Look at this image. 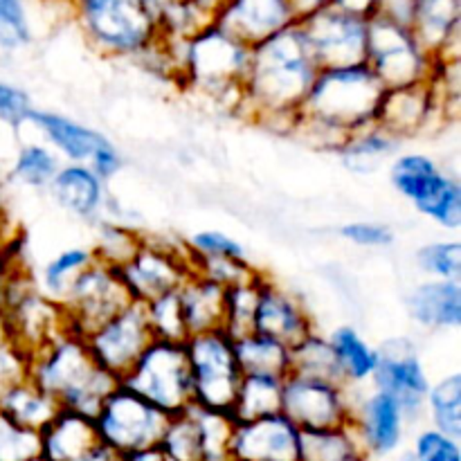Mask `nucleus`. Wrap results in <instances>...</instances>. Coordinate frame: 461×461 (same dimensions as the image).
Returning <instances> with one entry per match:
<instances>
[{
	"label": "nucleus",
	"mask_w": 461,
	"mask_h": 461,
	"mask_svg": "<svg viewBox=\"0 0 461 461\" xmlns=\"http://www.w3.org/2000/svg\"><path fill=\"white\" fill-rule=\"evenodd\" d=\"M322 70L300 25H293L250 48L243 79L241 115L261 126L291 135L297 115Z\"/></svg>",
	"instance_id": "obj_1"
},
{
	"label": "nucleus",
	"mask_w": 461,
	"mask_h": 461,
	"mask_svg": "<svg viewBox=\"0 0 461 461\" xmlns=\"http://www.w3.org/2000/svg\"><path fill=\"white\" fill-rule=\"evenodd\" d=\"M383 95L385 86L367 63L322 68L302 104L291 135L315 149L338 153L347 135L376 124Z\"/></svg>",
	"instance_id": "obj_2"
},
{
	"label": "nucleus",
	"mask_w": 461,
	"mask_h": 461,
	"mask_svg": "<svg viewBox=\"0 0 461 461\" xmlns=\"http://www.w3.org/2000/svg\"><path fill=\"white\" fill-rule=\"evenodd\" d=\"M27 378L52 396L61 410L90 419H95L108 394L120 385L95 363L84 338L70 331L32 354Z\"/></svg>",
	"instance_id": "obj_3"
},
{
	"label": "nucleus",
	"mask_w": 461,
	"mask_h": 461,
	"mask_svg": "<svg viewBox=\"0 0 461 461\" xmlns=\"http://www.w3.org/2000/svg\"><path fill=\"white\" fill-rule=\"evenodd\" d=\"M248 66L250 45L234 39L216 23H210L205 30L183 43L176 84L207 95L241 115Z\"/></svg>",
	"instance_id": "obj_4"
},
{
	"label": "nucleus",
	"mask_w": 461,
	"mask_h": 461,
	"mask_svg": "<svg viewBox=\"0 0 461 461\" xmlns=\"http://www.w3.org/2000/svg\"><path fill=\"white\" fill-rule=\"evenodd\" d=\"M86 43L106 59H140L160 41L140 0H63Z\"/></svg>",
	"instance_id": "obj_5"
},
{
	"label": "nucleus",
	"mask_w": 461,
	"mask_h": 461,
	"mask_svg": "<svg viewBox=\"0 0 461 461\" xmlns=\"http://www.w3.org/2000/svg\"><path fill=\"white\" fill-rule=\"evenodd\" d=\"M437 61L439 59L419 41L410 25L378 14L369 18L365 63L385 90L430 84Z\"/></svg>",
	"instance_id": "obj_6"
},
{
	"label": "nucleus",
	"mask_w": 461,
	"mask_h": 461,
	"mask_svg": "<svg viewBox=\"0 0 461 461\" xmlns=\"http://www.w3.org/2000/svg\"><path fill=\"white\" fill-rule=\"evenodd\" d=\"M167 417L183 414L194 405L192 374L185 342L153 340L120 381Z\"/></svg>",
	"instance_id": "obj_7"
},
{
	"label": "nucleus",
	"mask_w": 461,
	"mask_h": 461,
	"mask_svg": "<svg viewBox=\"0 0 461 461\" xmlns=\"http://www.w3.org/2000/svg\"><path fill=\"white\" fill-rule=\"evenodd\" d=\"M192 374L194 405L216 412H232L243 369L239 365L234 340L225 331L189 336L185 342Z\"/></svg>",
	"instance_id": "obj_8"
},
{
	"label": "nucleus",
	"mask_w": 461,
	"mask_h": 461,
	"mask_svg": "<svg viewBox=\"0 0 461 461\" xmlns=\"http://www.w3.org/2000/svg\"><path fill=\"white\" fill-rule=\"evenodd\" d=\"M0 320L30 356L68 331L61 304L41 293L21 270L12 275L5 288Z\"/></svg>",
	"instance_id": "obj_9"
},
{
	"label": "nucleus",
	"mask_w": 461,
	"mask_h": 461,
	"mask_svg": "<svg viewBox=\"0 0 461 461\" xmlns=\"http://www.w3.org/2000/svg\"><path fill=\"white\" fill-rule=\"evenodd\" d=\"M93 421L99 444L126 455L156 446L165 432L169 417L153 408L135 392L126 390L124 385H117L104 401Z\"/></svg>",
	"instance_id": "obj_10"
},
{
	"label": "nucleus",
	"mask_w": 461,
	"mask_h": 461,
	"mask_svg": "<svg viewBox=\"0 0 461 461\" xmlns=\"http://www.w3.org/2000/svg\"><path fill=\"white\" fill-rule=\"evenodd\" d=\"M129 302L133 300L126 293L120 270L95 259L72 279L59 304L66 315L68 331L84 338L95 327L113 318L117 311L124 309Z\"/></svg>",
	"instance_id": "obj_11"
},
{
	"label": "nucleus",
	"mask_w": 461,
	"mask_h": 461,
	"mask_svg": "<svg viewBox=\"0 0 461 461\" xmlns=\"http://www.w3.org/2000/svg\"><path fill=\"white\" fill-rule=\"evenodd\" d=\"M117 270L129 297L140 304H147L165 293L178 291L194 275L187 243L171 246L153 241L147 234L140 250Z\"/></svg>",
	"instance_id": "obj_12"
},
{
	"label": "nucleus",
	"mask_w": 461,
	"mask_h": 461,
	"mask_svg": "<svg viewBox=\"0 0 461 461\" xmlns=\"http://www.w3.org/2000/svg\"><path fill=\"white\" fill-rule=\"evenodd\" d=\"M354 394L349 385L288 374L282 383V410L300 430H322L351 421Z\"/></svg>",
	"instance_id": "obj_13"
},
{
	"label": "nucleus",
	"mask_w": 461,
	"mask_h": 461,
	"mask_svg": "<svg viewBox=\"0 0 461 461\" xmlns=\"http://www.w3.org/2000/svg\"><path fill=\"white\" fill-rule=\"evenodd\" d=\"M84 342L95 363L120 383L135 360L142 356V351L153 342L144 304L129 302L113 318L86 333Z\"/></svg>",
	"instance_id": "obj_14"
},
{
	"label": "nucleus",
	"mask_w": 461,
	"mask_h": 461,
	"mask_svg": "<svg viewBox=\"0 0 461 461\" xmlns=\"http://www.w3.org/2000/svg\"><path fill=\"white\" fill-rule=\"evenodd\" d=\"M297 25H300L320 68L365 63L369 18L356 16V14L342 12V9L329 5V7L302 18Z\"/></svg>",
	"instance_id": "obj_15"
},
{
	"label": "nucleus",
	"mask_w": 461,
	"mask_h": 461,
	"mask_svg": "<svg viewBox=\"0 0 461 461\" xmlns=\"http://www.w3.org/2000/svg\"><path fill=\"white\" fill-rule=\"evenodd\" d=\"M378 365L374 372V390L396 401L405 421H417L426 412V396L430 390L426 365L408 338H392L378 347Z\"/></svg>",
	"instance_id": "obj_16"
},
{
	"label": "nucleus",
	"mask_w": 461,
	"mask_h": 461,
	"mask_svg": "<svg viewBox=\"0 0 461 461\" xmlns=\"http://www.w3.org/2000/svg\"><path fill=\"white\" fill-rule=\"evenodd\" d=\"M255 331L295 347L315 331V324L304 302L264 273L257 282Z\"/></svg>",
	"instance_id": "obj_17"
},
{
	"label": "nucleus",
	"mask_w": 461,
	"mask_h": 461,
	"mask_svg": "<svg viewBox=\"0 0 461 461\" xmlns=\"http://www.w3.org/2000/svg\"><path fill=\"white\" fill-rule=\"evenodd\" d=\"M300 437L282 412L241 421L232 432V461H300Z\"/></svg>",
	"instance_id": "obj_18"
},
{
	"label": "nucleus",
	"mask_w": 461,
	"mask_h": 461,
	"mask_svg": "<svg viewBox=\"0 0 461 461\" xmlns=\"http://www.w3.org/2000/svg\"><path fill=\"white\" fill-rule=\"evenodd\" d=\"M214 23L246 45H257L288 27L300 18L288 0H228L216 12Z\"/></svg>",
	"instance_id": "obj_19"
},
{
	"label": "nucleus",
	"mask_w": 461,
	"mask_h": 461,
	"mask_svg": "<svg viewBox=\"0 0 461 461\" xmlns=\"http://www.w3.org/2000/svg\"><path fill=\"white\" fill-rule=\"evenodd\" d=\"M437 117L446 120V113L432 86H408V88L385 90L376 124L403 142L405 138L426 133Z\"/></svg>",
	"instance_id": "obj_20"
},
{
	"label": "nucleus",
	"mask_w": 461,
	"mask_h": 461,
	"mask_svg": "<svg viewBox=\"0 0 461 461\" xmlns=\"http://www.w3.org/2000/svg\"><path fill=\"white\" fill-rule=\"evenodd\" d=\"M351 423L369 459L385 457L399 450L408 426L403 410L396 405V401L376 390L363 399H356Z\"/></svg>",
	"instance_id": "obj_21"
},
{
	"label": "nucleus",
	"mask_w": 461,
	"mask_h": 461,
	"mask_svg": "<svg viewBox=\"0 0 461 461\" xmlns=\"http://www.w3.org/2000/svg\"><path fill=\"white\" fill-rule=\"evenodd\" d=\"M457 180L455 176L446 174L435 158L426 153L410 151L396 153L390 165V183L405 201L412 203L419 212L426 210L430 203H435L446 189Z\"/></svg>",
	"instance_id": "obj_22"
},
{
	"label": "nucleus",
	"mask_w": 461,
	"mask_h": 461,
	"mask_svg": "<svg viewBox=\"0 0 461 461\" xmlns=\"http://www.w3.org/2000/svg\"><path fill=\"white\" fill-rule=\"evenodd\" d=\"M48 189L57 205L77 219L88 221V223L102 221V212L106 207V189L88 165L66 162L59 167Z\"/></svg>",
	"instance_id": "obj_23"
},
{
	"label": "nucleus",
	"mask_w": 461,
	"mask_h": 461,
	"mask_svg": "<svg viewBox=\"0 0 461 461\" xmlns=\"http://www.w3.org/2000/svg\"><path fill=\"white\" fill-rule=\"evenodd\" d=\"M405 309L417 327L450 331L461 327V282L426 279L405 297Z\"/></svg>",
	"instance_id": "obj_24"
},
{
	"label": "nucleus",
	"mask_w": 461,
	"mask_h": 461,
	"mask_svg": "<svg viewBox=\"0 0 461 461\" xmlns=\"http://www.w3.org/2000/svg\"><path fill=\"white\" fill-rule=\"evenodd\" d=\"M410 27L437 59L459 57L461 0H414Z\"/></svg>",
	"instance_id": "obj_25"
},
{
	"label": "nucleus",
	"mask_w": 461,
	"mask_h": 461,
	"mask_svg": "<svg viewBox=\"0 0 461 461\" xmlns=\"http://www.w3.org/2000/svg\"><path fill=\"white\" fill-rule=\"evenodd\" d=\"M97 444L93 419L59 410L57 417L39 432V457L43 461H81Z\"/></svg>",
	"instance_id": "obj_26"
},
{
	"label": "nucleus",
	"mask_w": 461,
	"mask_h": 461,
	"mask_svg": "<svg viewBox=\"0 0 461 461\" xmlns=\"http://www.w3.org/2000/svg\"><path fill=\"white\" fill-rule=\"evenodd\" d=\"M30 124L41 131L57 156H63L68 162H81V165L90 160L99 142L106 138L99 131L52 111H34Z\"/></svg>",
	"instance_id": "obj_27"
},
{
	"label": "nucleus",
	"mask_w": 461,
	"mask_h": 461,
	"mask_svg": "<svg viewBox=\"0 0 461 461\" xmlns=\"http://www.w3.org/2000/svg\"><path fill=\"white\" fill-rule=\"evenodd\" d=\"M180 306H183L185 324L189 336L219 331L223 327L225 315V288L205 277L192 275L178 288Z\"/></svg>",
	"instance_id": "obj_28"
},
{
	"label": "nucleus",
	"mask_w": 461,
	"mask_h": 461,
	"mask_svg": "<svg viewBox=\"0 0 461 461\" xmlns=\"http://www.w3.org/2000/svg\"><path fill=\"white\" fill-rule=\"evenodd\" d=\"M0 410L18 426L41 432L57 417L61 408L52 396L45 394L30 378H23V381L12 383L5 390H0Z\"/></svg>",
	"instance_id": "obj_29"
},
{
	"label": "nucleus",
	"mask_w": 461,
	"mask_h": 461,
	"mask_svg": "<svg viewBox=\"0 0 461 461\" xmlns=\"http://www.w3.org/2000/svg\"><path fill=\"white\" fill-rule=\"evenodd\" d=\"M300 461H369L354 423L302 430Z\"/></svg>",
	"instance_id": "obj_30"
},
{
	"label": "nucleus",
	"mask_w": 461,
	"mask_h": 461,
	"mask_svg": "<svg viewBox=\"0 0 461 461\" xmlns=\"http://www.w3.org/2000/svg\"><path fill=\"white\" fill-rule=\"evenodd\" d=\"M399 138L387 133L378 124H372L347 135L342 147L338 149V156L342 158L347 169L356 171V174H369V171L378 169L385 160H392L399 153Z\"/></svg>",
	"instance_id": "obj_31"
},
{
	"label": "nucleus",
	"mask_w": 461,
	"mask_h": 461,
	"mask_svg": "<svg viewBox=\"0 0 461 461\" xmlns=\"http://www.w3.org/2000/svg\"><path fill=\"white\" fill-rule=\"evenodd\" d=\"M327 338L331 342L333 351H336L338 365H340L342 378H345L347 385L358 387L365 385V383H372V376L378 365L376 347L369 345L360 336L358 329L349 327V324L333 329L331 336Z\"/></svg>",
	"instance_id": "obj_32"
},
{
	"label": "nucleus",
	"mask_w": 461,
	"mask_h": 461,
	"mask_svg": "<svg viewBox=\"0 0 461 461\" xmlns=\"http://www.w3.org/2000/svg\"><path fill=\"white\" fill-rule=\"evenodd\" d=\"M282 383L284 378L270 374H243L230 412L234 421H255L277 414L282 410Z\"/></svg>",
	"instance_id": "obj_33"
},
{
	"label": "nucleus",
	"mask_w": 461,
	"mask_h": 461,
	"mask_svg": "<svg viewBox=\"0 0 461 461\" xmlns=\"http://www.w3.org/2000/svg\"><path fill=\"white\" fill-rule=\"evenodd\" d=\"M243 374H270L286 378L291 374V347L264 333H248L234 340Z\"/></svg>",
	"instance_id": "obj_34"
},
{
	"label": "nucleus",
	"mask_w": 461,
	"mask_h": 461,
	"mask_svg": "<svg viewBox=\"0 0 461 461\" xmlns=\"http://www.w3.org/2000/svg\"><path fill=\"white\" fill-rule=\"evenodd\" d=\"M291 374L347 385L331 342L318 331H313L304 340L297 342L295 347H291Z\"/></svg>",
	"instance_id": "obj_35"
},
{
	"label": "nucleus",
	"mask_w": 461,
	"mask_h": 461,
	"mask_svg": "<svg viewBox=\"0 0 461 461\" xmlns=\"http://www.w3.org/2000/svg\"><path fill=\"white\" fill-rule=\"evenodd\" d=\"M198 430L201 461H232V432L237 421L230 412H216L192 405L189 408Z\"/></svg>",
	"instance_id": "obj_36"
},
{
	"label": "nucleus",
	"mask_w": 461,
	"mask_h": 461,
	"mask_svg": "<svg viewBox=\"0 0 461 461\" xmlns=\"http://www.w3.org/2000/svg\"><path fill=\"white\" fill-rule=\"evenodd\" d=\"M426 410L430 417V428L444 435L461 439V374L453 372L448 376L430 383L426 396Z\"/></svg>",
	"instance_id": "obj_37"
},
{
	"label": "nucleus",
	"mask_w": 461,
	"mask_h": 461,
	"mask_svg": "<svg viewBox=\"0 0 461 461\" xmlns=\"http://www.w3.org/2000/svg\"><path fill=\"white\" fill-rule=\"evenodd\" d=\"M59 167H61V160L48 144L27 142L18 149L9 176L14 183L23 185V187L45 189L57 176Z\"/></svg>",
	"instance_id": "obj_38"
},
{
	"label": "nucleus",
	"mask_w": 461,
	"mask_h": 461,
	"mask_svg": "<svg viewBox=\"0 0 461 461\" xmlns=\"http://www.w3.org/2000/svg\"><path fill=\"white\" fill-rule=\"evenodd\" d=\"M93 261V248L72 246L61 250L57 257H52V259L43 266V270H41V293H45V295L59 302L66 295L72 279H75L81 270L88 268Z\"/></svg>",
	"instance_id": "obj_39"
},
{
	"label": "nucleus",
	"mask_w": 461,
	"mask_h": 461,
	"mask_svg": "<svg viewBox=\"0 0 461 461\" xmlns=\"http://www.w3.org/2000/svg\"><path fill=\"white\" fill-rule=\"evenodd\" d=\"M142 243V232H135L126 225L111 223V221H97V243L93 248V255L102 264L122 268L140 250Z\"/></svg>",
	"instance_id": "obj_40"
},
{
	"label": "nucleus",
	"mask_w": 461,
	"mask_h": 461,
	"mask_svg": "<svg viewBox=\"0 0 461 461\" xmlns=\"http://www.w3.org/2000/svg\"><path fill=\"white\" fill-rule=\"evenodd\" d=\"M144 311H147V322L153 333V340L187 342L189 331L187 324H185L178 291L165 293V295L147 302Z\"/></svg>",
	"instance_id": "obj_41"
},
{
	"label": "nucleus",
	"mask_w": 461,
	"mask_h": 461,
	"mask_svg": "<svg viewBox=\"0 0 461 461\" xmlns=\"http://www.w3.org/2000/svg\"><path fill=\"white\" fill-rule=\"evenodd\" d=\"M34 43L30 0H0V54H14Z\"/></svg>",
	"instance_id": "obj_42"
},
{
	"label": "nucleus",
	"mask_w": 461,
	"mask_h": 461,
	"mask_svg": "<svg viewBox=\"0 0 461 461\" xmlns=\"http://www.w3.org/2000/svg\"><path fill=\"white\" fill-rule=\"evenodd\" d=\"M259 277H257L255 282L225 288V315H223V327H221V331L228 333L232 340H239V338L255 331L257 282H259Z\"/></svg>",
	"instance_id": "obj_43"
},
{
	"label": "nucleus",
	"mask_w": 461,
	"mask_h": 461,
	"mask_svg": "<svg viewBox=\"0 0 461 461\" xmlns=\"http://www.w3.org/2000/svg\"><path fill=\"white\" fill-rule=\"evenodd\" d=\"M158 448L162 450L167 461H201V444L198 430L189 410L183 414L169 417L165 432H162Z\"/></svg>",
	"instance_id": "obj_44"
},
{
	"label": "nucleus",
	"mask_w": 461,
	"mask_h": 461,
	"mask_svg": "<svg viewBox=\"0 0 461 461\" xmlns=\"http://www.w3.org/2000/svg\"><path fill=\"white\" fill-rule=\"evenodd\" d=\"M417 264L423 275L439 282H461V243L457 239H444L421 246Z\"/></svg>",
	"instance_id": "obj_45"
},
{
	"label": "nucleus",
	"mask_w": 461,
	"mask_h": 461,
	"mask_svg": "<svg viewBox=\"0 0 461 461\" xmlns=\"http://www.w3.org/2000/svg\"><path fill=\"white\" fill-rule=\"evenodd\" d=\"M192 273L198 275V277H205L210 279V282L219 284L221 288H232L239 286V284L255 282L264 270L248 264V259H228V257L210 259V257H192Z\"/></svg>",
	"instance_id": "obj_46"
},
{
	"label": "nucleus",
	"mask_w": 461,
	"mask_h": 461,
	"mask_svg": "<svg viewBox=\"0 0 461 461\" xmlns=\"http://www.w3.org/2000/svg\"><path fill=\"white\" fill-rule=\"evenodd\" d=\"M39 459V432L27 430L0 410V461Z\"/></svg>",
	"instance_id": "obj_47"
},
{
	"label": "nucleus",
	"mask_w": 461,
	"mask_h": 461,
	"mask_svg": "<svg viewBox=\"0 0 461 461\" xmlns=\"http://www.w3.org/2000/svg\"><path fill=\"white\" fill-rule=\"evenodd\" d=\"M34 111V102L25 88L0 79V124L18 133L23 126L30 124Z\"/></svg>",
	"instance_id": "obj_48"
},
{
	"label": "nucleus",
	"mask_w": 461,
	"mask_h": 461,
	"mask_svg": "<svg viewBox=\"0 0 461 461\" xmlns=\"http://www.w3.org/2000/svg\"><path fill=\"white\" fill-rule=\"evenodd\" d=\"M30 358V351L23 349L21 342L9 333V329L0 320V390L27 378Z\"/></svg>",
	"instance_id": "obj_49"
},
{
	"label": "nucleus",
	"mask_w": 461,
	"mask_h": 461,
	"mask_svg": "<svg viewBox=\"0 0 461 461\" xmlns=\"http://www.w3.org/2000/svg\"><path fill=\"white\" fill-rule=\"evenodd\" d=\"M414 461H461V444L435 428H423L412 444Z\"/></svg>",
	"instance_id": "obj_50"
},
{
	"label": "nucleus",
	"mask_w": 461,
	"mask_h": 461,
	"mask_svg": "<svg viewBox=\"0 0 461 461\" xmlns=\"http://www.w3.org/2000/svg\"><path fill=\"white\" fill-rule=\"evenodd\" d=\"M187 250L192 257H210V259H246V248L237 239L228 237L219 230H203L187 241Z\"/></svg>",
	"instance_id": "obj_51"
},
{
	"label": "nucleus",
	"mask_w": 461,
	"mask_h": 461,
	"mask_svg": "<svg viewBox=\"0 0 461 461\" xmlns=\"http://www.w3.org/2000/svg\"><path fill=\"white\" fill-rule=\"evenodd\" d=\"M426 219H430L432 223H437L439 228L448 230V232H457L461 228V185L459 180H455V185H450L439 198H437L432 205H428L421 212Z\"/></svg>",
	"instance_id": "obj_52"
},
{
	"label": "nucleus",
	"mask_w": 461,
	"mask_h": 461,
	"mask_svg": "<svg viewBox=\"0 0 461 461\" xmlns=\"http://www.w3.org/2000/svg\"><path fill=\"white\" fill-rule=\"evenodd\" d=\"M340 237L360 248H387L394 243L392 228L383 223H374V221H351V223H345L340 228Z\"/></svg>",
	"instance_id": "obj_53"
},
{
	"label": "nucleus",
	"mask_w": 461,
	"mask_h": 461,
	"mask_svg": "<svg viewBox=\"0 0 461 461\" xmlns=\"http://www.w3.org/2000/svg\"><path fill=\"white\" fill-rule=\"evenodd\" d=\"M86 165L93 169V174L97 176L102 183H106V180L115 178V176L120 174V169L124 167V160H122V156H120V151H117L115 144H113L108 138H104Z\"/></svg>",
	"instance_id": "obj_54"
},
{
	"label": "nucleus",
	"mask_w": 461,
	"mask_h": 461,
	"mask_svg": "<svg viewBox=\"0 0 461 461\" xmlns=\"http://www.w3.org/2000/svg\"><path fill=\"white\" fill-rule=\"evenodd\" d=\"M412 7L414 0H378L376 14L378 16L390 18V21L410 25V21H412Z\"/></svg>",
	"instance_id": "obj_55"
},
{
	"label": "nucleus",
	"mask_w": 461,
	"mask_h": 461,
	"mask_svg": "<svg viewBox=\"0 0 461 461\" xmlns=\"http://www.w3.org/2000/svg\"><path fill=\"white\" fill-rule=\"evenodd\" d=\"M333 7L342 9V12L356 14V16L372 18L376 16L378 0H331Z\"/></svg>",
	"instance_id": "obj_56"
},
{
	"label": "nucleus",
	"mask_w": 461,
	"mask_h": 461,
	"mask_svg": "<svg viewBox=\"0 0 461 461\" xmlns=\"http://www.w3.org/2000/svg\"><path fill=\"white\" fill-rule=\"evenodd\" d=\"M293 7V12L297 14V18H306L311 16V14L320 12L322 7H329L331 5V0H288Z\"/></svg>",
	"instance_id": "obj_57"
},
{
	"label": "nucleus",
	"mask_w": 461,
	"mask_h": 461,
	"mask_svg": "<svg viewBox=\"0 0 461 461\" xmlns=\"http://www.w3.org/2000/svg\"><path fill=\"white\" fill-rule=\"evenodd\" d=\"M122 459L124 461H167L165 455H162V450L156 446H149V448H140V450H133V453H126L122 455Z\"/></svg>",
	"instance_id": "obj_58"
},
{
	"label": "nucleus",
	"mask_w": 461,
	"mask_h": 461,
	"mask_svg": "<svg viewBox=\"0 0 461 461\" xmlns=\"http://www.w3.org/2000/svg\"><path fill=\"white\" fill-rule=\"evenodd\" d=\"M81 461H124V459H122L120 453H115L113 448H108V446L97 444Z\"/></svg>",
	"instance_id": "obj_59"
},
{
	"label": "nucleus",
	"mask_w": 461,
	"mask_h": 461,
	"mask_svg": "<svg viewBox=\"0 0 461 461\" xmlns=\"http://www.w3.org/2000/svg\"><path fill=\"white\" fill-rule=\"evenodd\" d=\"M194 3L201 5L203 9H207V12H212L216 16V12H219V9L223 7V5L228 3V0H194Z\"/></svg>",
	"instance_id": "obj_60"
},
{
	"label": "nucleus",
	"mask_w": 461,
	"mask_h": 461,
	"mask_svg": "<svg viewBox=\"0 0 461 461\" xmlns=\"http://www.w3.org/2000/svg\"><path fill=\"white\" fill-rule=\"evenodd\" d=\"M3 232H5V212H3V207H0V246H3V243H7L3 239Z\"/></svg>",
	"instance_id": "obj_61"
},
{
	"label": "nucleus",
	"mask_w": 461,
	"mask_h": 461,
	"mask_svg": "<svg viewBox=\"0 0 461 461\" xmlns=\"http://www.w3.org/2000/svg\"><path fill=\"white\" fill-rule=\"evenodd\" d=\"M34 461H41V457H39V459H34Z\"/></svg>",
	"instance_id": "obj_62"
},
{
	"label": "nucleus",
	"mask_w": 461,
	"mask_h": 461,
	"mask_svg": "<svg viewBox=\"0 0 461 461\" xmlns=\"http://www.w3.org/2000/svg\"><path fill=\"white\" fill-rule=\"evenodd\" d=\"M41 461H43V459H41Z\"/></svg>",
	"instance_id": "obj_63"
}]
</instances>
